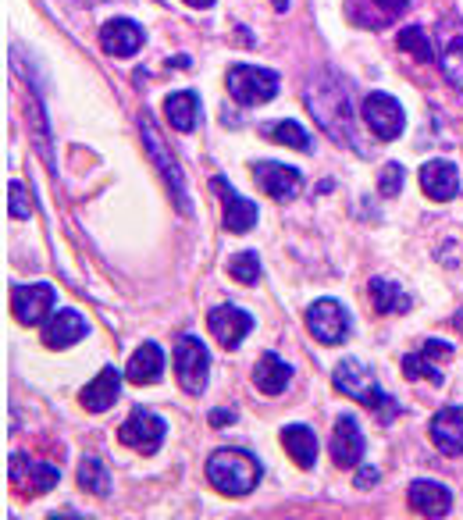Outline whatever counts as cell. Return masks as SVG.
Here are the masks:
<instances>
[{"instance_id":"9c48e42d","label":"cell","mask_w":463,"mask_h":520,"mask_svg":"<svg viewBox=\"0 0 463 520\" xmlns=\"http://www.w3.org/2000/svg\"><path fill=\"white\" fill-rule=\"evenodd\" d=\"M8 474H11V485L22 492V496H43L50 488L61 481V471L47 460H33V456L25 453H15L8 464Z\"/></svg>"},{"instance_id":"836d02e7","label":"cell","mask_w":463,"mask_h":520,"mask_svg":"<svg viewBox=\"0 0 463 520\" xmlns=\"http://www.w3.org/2000/svg\"><path fill=\"white\" fill-rule=\"evenodd\" d=\"M8 196H11V204H8V214L18 221H25L29 214H33V204H29V189L22 186V182H11L8 186Z\"/></svg>"},{"instance_id":"3957f363","label":"cell","mask_w":463,"mask_h":520,"mask_svg":"<svg viewBox=\"0 0 463 520\" xmlns=\"http://www.w3.org/2000/svg\"><path fill=\"white\" fill-rule=\"evenodd\" d=\"M328 97V104L321 97H317L314 90L303 93V100L310 104V111H314L317 125L328 132V136H335L339 143H357V136H353V107L350 100H346V90L342 86H335V82H328V86H321Z\"/></svg>"},{"instance_id":"60d3db41","label":"cell","mask_w":463,"mask_h":520,"mask_svg":"<svg viewBox=\"0 0 463 520\" xmlns=\"http://www.w3.org/2000/svg\"><path fill=\"white\" fill-rule=\"evenodd\" d=\"M11 520H18V517H11Z\"/></svg>"},{"instance_id":"2e32d148","label":"cell","mask_w":463,"mask_h":520,"mask_svg":"<svg viewBox=\"0 0 463 520\" xmlns=\"http://www.w3.org/2000/svg\"><path fill=\"white\" fill-rule=\"evenodd\" d=\"M421 189L428 200L435 204H449L456 193H460V171H456L453 161H428L421 168Z\"/></svg>"},{"instance_id":"277c9868","label":"cell","mask_w":463,"mask_h":520,"mask_svg":"<svg viewBox=\"0 0 463 520\" xmlns=\"http://www.w3.org/2000/svg\"><path fill=\"white\" fill-rule=\"evenodd\" d=\"M225 86L232 93V100L243 107H257L268 104V100L278 97L282 90V79L271 68H257V65H232L225 72Z\"/></svg>"},{"instance_id":"ac0fdd59","label":"cell","mask_w":463,"mask_h":520,"mask_svg":"<svg viewBox=\"0 0 463 520\" xmlns=\"http://www.w3.org/2000/svg\"><path fill=\"white\" fill-rule=\"evenodd\" d=\"M147 43V33L139 29L132 18H111V22L100 29V47L111 57H129Z\"/></svg>"},{"instance_id":"f35d334b","label":"cell","mask_w":463,"mask_h":520,"mask_svg":"<svg viewBox=\"0 0 463 520\" xmlns=\"http://www.w3.org/2000/svg\"><path fill=\"white\" fill-rule=\"evenodd\" d=\"M186 4H189V8H200V11H207V8H211V4H214V0H186Z\"/></svg>"},{"instance_id":"e575fe53","label":"cell","mask_w":463,"mask_h":520,"mask_svg":"<svg viewBox=\"0 0 463 520\" xmlns=\"http://www.w3.org/2000/svg\"><path fill=\"white\" fill-rule=\"evenodd\" d=\"M399 189H403V168H399V164H385L382 179H378V193L399 196Z\"/></svg>"},{"instance_id":"d590c367","label":"cell","mask_w":463,"mask_h":520,"mask_svg":"<svg viewBox=\"0 0 463 520\" xmlns=\"http://www.w3.org/2000/svg\"><path fill=\"white\" fill-rule=\"evenodd\" d=\"M374 481H378V471H374V467H360V471H357V488H371Z\"/></svg>"},{"instance_id":"e0dca14e","label":"cell","mask_w":463,"mask_h":520,"mask_svg":"<svg viewBox=\"0 0 463 520\" xmlns=\"http://www.w3.org/2000/svg\"><path fill=\"white\" fill-rule=\"evenodd\" d=\"M11 307H15V317L22 325H40L43 317L50 314V307H54V289L43 282L18 285L15 296H11Z\"/></svg>"},{"instance_id":"4dcf8cb0","label":"cell","mask_w":463,"mask_h":520,"mask_svg":"<svg viewBox=\"0 0 463 520\" xmlns=\"http://www.w3.org/2000/svg\"><path fill=\"white\" fill-rule=\"evenodd\" d=\"M264 132H268L275 143H282V147H289V150H310V147H314V143H310V136L303 132V125L293 122V118H289V122L268 125Z\"/></svg>"},{"instance_id":"74e56055","label":"cell","mask_w":463,"mask_h":520,"mask_svg":"<svg viewBox=\"0 0 463 520\" xmlns=\"http://www.w3.org/2000/svg\"><path fill=\"white\" fill-rule=\"evenodd\" d=\"M50 520H82L79 513H68V510H61V513H50Z\"/></svg>"},{"instance_id":"4fadbf2b","label":"cell","mask_w":463,"mask_h":520,"mask_svg":"<svg viewBox=\"0 0 463 520\" xmlns=\"http://www.w3.org/2000/svg\"><path fill=\"white\" fill-rule=\"evenodd\" d=\"M207 328H211L214 339L225 346V350H236L239 342L250 335L253 328V317L246 314L243 307H232V303H221V307H214L211 314H207Z\"/></svg>"},{"instance_id":"1f68e13d","label":"cell","mask_w":463,"mask_h":520,"mask_svg":"<svg viewBox=\"0 0 463 520\" xmlns=\"http://www.w3.org/2000/svg\"><path fill=\"white\" fill-rule=\"evenodd\" d=\"M228 275L236 278V282H243V285L260 282V275H264V268H260V257L253 250L236 253V257L228 260Z\"/></svg>"},{"instance_id":"30bf717a","label":"cell","mask_w":463,"mask_h":520,"mask_svg":"<svg viewBox=\"0 0 463 520\" xmlns=\"http://www.w3.org/2000/svg\"><path fill=\"white\" fill-rule=\"evenodd\" d=\"M435 50H439L442 75L463 90V22L460 18H442L435 29Z\"/></svg>"},{"instance_id":"44dd1931","label":"cell","mask_w":463,"mask_h":520,"mask_svg":"<svg viewBox=\"0 0 463 520\" xmlns=\"http://www.w3.org/2000/svg\"><path fill=\"white\" fill-rule=\"evenodd\" d=\"M86 332H90V325H86V317L79 310H57L47 325H43V342H47L50 350H68L72 342L86 339Z\"/></svg>"},{"instance_id":"d6a6232c","label":"cell","mask_w":463,"mask_h":520,"mask_svg":"<svg viewBox=\"0 0 463 520\" xmlns=\"http://www.w3.org/2000/svg\"><path fill=\"white\" fill-rule=\"evenodd\" d=\"M414 0H367V8H374V29L378 25H385V22H392V18H399L403 11L410 8Z\"/></svg>"},{"instance_id":"8992f818","label":"cell","mask_w":463,"mask_h":520,"mask_svg":"<svg viewBox=\"0 0 463 520\" xmlns=\"http://www.w3.org/2000/svg\"><path fill=\"white\" fill-rule=\"evenodd\" d=\"M164 431H168L164 417H157L154 410H147V407H136L129 417H125L122 431H118V439H122V446L136 449V453L154 456L157 449H161V442H164Z\"/></svg>"},{"instance_id":"9a60e30c","label":"cell","mask_w":463,"mask_h":520,"mask_svg":"<svg viewBox=\"0 0 463 520\" xmlns=\"http://www.w3.org/2000/svg\"><path fill=\"white\" fill-rule=\"evenodd\" d=\"M332 460H335V467H360V460H364V431H360L353 414H342L339 421H335Z\"/></svg>"},{"instance_id":"5bb4252c","label":"cell","mask_w":463,"mask_h":520,"mask_svg":"<svg viewBox=\"0 0 463 520\" xmlns=\"http://www.w3.org/2000/svg\"><path fill=\"white\" fill-rule=\"evenodd\" d=\"M211 189L221 196V204H225V228L228 232H236L239 236V232H250V228L257 225V204L246 200V196H239L225 175H214Z\"/></svg>"},{"instance_id":"8fae6325","label":"cell","mask_w":463,"mask_h":520,"mask_svg":"<svg viewBox=\"0 0 463 520\" xmlns=\"http://www.w3.org/2000/svg\"><path fill=\"white\" fill-rule=\"evenodd\" d=\"M253 179H257V186L264 189L271 200H282V204L296 200L300 189H303L300 171L289 168V164H275V161H257L253 164Z\"/></svg>"},{"instance_id":"603a6c76","label":"cell","mask_w":463,"mask_h":520,"mask_svg":"<svg viewBox=\"0 0 463 520\" xmlns=\"http://www.w3.org/2000/svg\"><path fill=\"white\" fill-rule=\"evenodd\" d=\"M293 382V367L285 364L278 353H264V357L253 364V385H257L264 396H282Z\"/></svg>"},{"instance_id":"5b68a950","label":"cell","mask_w":463,"mask_h":520,"mask_svg":"<svg viewBox=\"0 0 463 520\" xmlns=\"http://www.w3.org/2000/svg\"><path fill=\"white\" fill-rule=\"evenodd\" d=\"M207 371H211V353L196 335H182L175 342V374H179V385L189 396H200L207 389Z\"/></svg>"},{"instance_id":"7a4b0ae2","label":"cell","mask_w":463,"mask_h":520,"mask_svg":"<svg viewBox=\"0 0 463 520\" xmlns=\"http://www.w3.org/2000/svg\"><path fill=\"white\" fill-rule=\"evenodd\" d=\"M335 389H339L346 399H357V403H364V407L374 410V414L382 417V421H392V417H399V403L382 389V385H378V378L371 374V367L360 364V360L346 357L339 367H335Z\"/></svg>"},{"instance_id":"83f0119b","label":"cell","mask_w":463,"mask_h":520,"mask_svg":"<svg viewBox=\"0 0 463 520\" xmlns=\"http://www.w3.org/2000/svg\"><path fill=\"white\" fill-rule=\"evenodd\" d=\"M143 136H147V150L154 154V161L161 164L164 171H168V179H171V189H175V204H179V211H189L186 189H182V171H179V164H175V157L168 154V147L161 150V139L154 136V125H150V118H143Z\"/></svg>"},{"instance_id":"8d00e7d4","label":"cell","mask_w":463,"mask_h":520,"mask_svg":"<svg viewBox=\"0 0 463 520\" xmlns=\"http://www.w3.org/2000/svg\"><path fill=\"white\" fill-rule=\"evenodd\" d=\"M207 421H211L214 428H221V424H232V421H236V414H232V410H211V417H207Z\"/></svg>"},{"instance_id":"cb8c5ba5","label":"cell","mask_w":463,"mask_h":520,"mask_svg":"<svg viewBox=\"0 0 463 520\" xmlns=\"http://www.w3.org/2000/svg\"><path fill=\"white\" fill-rule=\"evenodd\" d=\"M161 374H164V350L157 342H143V346L129 357L125 378H129L132 385H154Z\"/></svg>"},{"instance_id":"52a82bcc","label":"cell","mask_w":463,"mask_h":520,"mask_svg":"<svg viewBox=\"0 0 463 520\" xmlns=\"http://www.w3.org/2000/svg\"><path fill=\"white\" fill-rule=\"evenodd\" d=\"M307 328L317 342H325V346H339L346 342L350 335V314L342 307L339 300H314L307 307Z\"/></svg>"},{"instance_id":"d4e9b609","label":"cell","mask_w":463,"mask_h":520,"mask_svg":"<svg viewBox=\"0 0 463 520\" xmlns=\"http://www.w3.org/2000/svg\"><path fill=\"white\" fill-rule=\"evenodd\" d=\"M164 118L175 132H193L200 125V97L193 90H179L164 100Z\"/></svg>"},{"instance_id":"f1b7e54d","label":"cell","mask_w":463,"mask_h":520,"mask_svg":"<svg viewBox=\"0 0 463 520\" xmlns=\"http://www.w3.org/2000/svg\"><path fill=\"white\" fill-rule=\"evenodd\" d=\"M79 485L97 499H107L111 496V471L100 456H82L79 460Z\"/></svg>"},{"instance_id":"ab89813d","label":"cell","mask_w":463,"mask_h":520,"mask_svg":"<svg viewBox=\"0 0 463 520\" xmlns=\"http://www.w3.org/2000/svg\"><path fill=\"white\" fill-rule=\"evenodd\" d=\"M271 4H275L278 11H285V8H289V0H271Z\"/></svg>"},{"instance_id":"7c38bea8","label":"cell","mask_w":463,"mask_h":520,"mask_svg":"<svg viewBox=\"0 0 463 520\" xmlns=\"http://www.w3.org/2000/svg\"><path fill=\"white\" fill-rule=\"evenodd\" d=\"M446 357H453V342L424 339L421 350L403 357V374H407L410 382L424 378V382H431V385H442L446 378H442V371H439V364H435V360H446Z\"/></svg>"},{"instance_id":"484cf974","label":"cell","mask_w":463,"mask_h":520,"mask_svg":"<svg viewBox=\"0 0 463 520\" xmlns=\"http://www.w3.org/2000/svg\"><path fill=\"white\" fill-rule=\"evenodd\" d=\"M367 293H371V307L378 310L382 317H389V314H407V310L414 307V300H410V296L403 293V285H399V282H389V278H371V285H367Z\"/></svg>"},{"instance_id":"ba28073f","label":"cell","mask_w":463,"mask_h":520,"mask_svg":"<svg viewBox=\"0 0 463 520\" xmlns=\"http://www.w3.org/2000/svg\"><path fill=\"white\" fill-rule=\"evenodd\" d=\"M360 114H364L367 129H371L378 139H396V136H403V129H407V114H403L399 100L389 97V93H382V90L367 93Z\"/></svg>"},{"instance_id":"d6986e66","label":"cell","mask_w":463,"mask_h":520,"mask_svg":"<svg viewBox=\"0 0 463 520\" xmlns=\"http://www.w3.org/2000/svg\"><path fill=\"white\" fill-rule=\"evenodd\" d=\"M435 449L446 456H463V407H446L431 417L428 428Z\"/></svg>"},{"instance_id":"7402d4cb","label":"cell","mask_w":463,"mask_h":520,"mask_svg":"<svg viewBox=\"0 0 463 520\" xmlns=\"http://www.w3.org/2000/svg\"><path fill=\"white\" fill-rule=\"evenodd\" d=\"M118 392H122V374L114 371V367H104V371L79 392V403L90 410V414H104V410L114 407Z\"/></svg>"},{"instance_id":"f546056e","label":"cell","mask_w":463,"mask_h":520,"mask_svg":"<svg viewBox=\"0 0 463 520\" xmlns=\"http://www.w3.org/2000/svg\"><path fill=\"white\" fill-rule=\"evenodd\" d=\"M396 47L399 50H410L417 61H435V57H439V50L431 47V40L421 33V25H407V29H399Z\"/></svg>"},{"instance_id":"ffe728a7","label":"cell","mask_w":463,"mask_h":520,"mask_svg":"<svg viewBox=\"0 0 463 520\" xmlns=\"http://www.w3.org/2000/svg\"><path fill=\"white\" fill-rule=\"evenodd\" d=\"M407 503L414 513L428 520H442L453 506V496H449V488L439 485V481H414L407 492Z\"/></svg>"},{"instance_id":"4316f807","label":"cell","mask_w":463,"mask_h":520,"mask_svg":"<svg viewBox=\"0 0 463 520\" xmlns=\"http://www.w3.org/2000/svg\"><path fill=\"white\" fill-rule=\"evenodd\" d=\"M282 446L285 453L293 456V464L300 467V471H310L317 460V435L307 428V424H289V428H282Z\"/></svg>"},{"instance_id":"6da1fadb","label":"cell","mask_w":463,"mask_h":520,"mask_svg":"<svg viewBox=\"0 0 463 520\" xmlns=\"http://www.w3.org/2000/svg\"><path fill=\"white\" fill-rule=\"evenodd\" d=\"M207 481H211L214 488H218L221 496H250L253 488H257L260 474H264V467H260V460L250 453V449H214L211 456H207Z\"/></svg>"}]
</instances>
